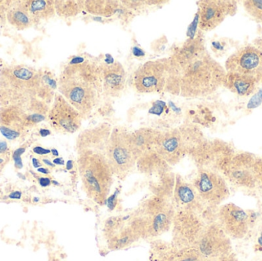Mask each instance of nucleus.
Listing matches in <instances>:
<instances>
[{"mask_svg":"<svg viewBox=\"0 0 262 261\" xmlns=\"http://www.w3.org/2000/svg\"><path fill=\"white\" fill-rule=\"evenodd\" d=\"M118 193H119V192L115 191L113 195L107 198L106 203H107V208L109 209L114 210L116 207L117 204H118Z\"/></svg>","mask_w":262,"mask_h":261,"instance_id":"obj_37","label":"nucleus"},{"mask_svg":"<svg viewBox=\"0 0 262 261\" xmlns=\"http://www.w3.org/2000/svg\"><path fill=\"white\" fill-rule=\"evenodd\" d=\"M126 218H111L104 225V236L112 251L124 249L140 239L130 222Z\"/></svg>","mask_w":262,"mask_h":261,"instance_id":"obj_18","label":"nucleus"},{"mask_svg":"<svg viewBox=\"0 0 262 261\" xmlns=\"http://www.w3.org/2000/svg\"><path fill=\"white\" fill-rule=\"evenodd\" d=\"M6 20L18 30L29 29L33 25L28 12L20 6L19 1H13L6 13Z\"/></svg>","mask_w":262,"mask_h":261,"instance_id":"obj_27","label":"nucleus"},{"mask_svg":"<svg viewBox=\"0 0 262 261\" xmlns=\"http://www.w3.org/2000/svg\"><path fill=\"white\" fill-rule=\"evenodd\" d=\"M58 89L83 118L88 117L98 105L103 93L100 65L90 61L69 62L60 75Z\"/></svg>","mask_w":262,"mask_h":261,"instance_id":"obj_2","label":"nucleus"},{"mask_svg":"<svg viewBox=\"0 0 262 261\" xmlns=\"http://www.w3.org/2000/svg\"><path fill=\"white\" fill-rule=\"evenodd\" d=\"M237 3L229 0H202L199 2V27L209 32L216 29L229 15H235Z\"/></svg>","mask_w":262,"mask_h":261,"instance_id":"obj_15","label":"nucleus"},{"mask_svg":"<svg viewBox=\"0 0 262 261\" xmlns=\"http://www.w3.org/2000/svg\"><path fill=\"white\" fill-rule=\"evenodd\" d=\"M53 183H54V184H55V185H58V182H55V181H53Z\"/></svg>","mask_w":262,"mask_h":261,"instance_id":"obj_54","label":"nucleus"},{"mask_svg":"<svg viewBox=\"0 0 262 261\" xmlns=\"http://www.w3.org/2000/svg\"><path fill=\"white\" fill-rule=\"evenodd\" d=\"M137 167L141 173L145 174L152 173H163L168 172L169 164L166 163L156 152L151 150L142 155L137 161Z\"/></svg>","mask_w":262,"mask_h":261,"instance_id":"obj_26","label":"nucleus"},{"mask_svg":"<svg viewBox=\"0 0 262 261\" xmlns=\"http://www.w3.org/2000/svg\"><path fill=\"white\" fill-rule=\"evenodd\" d=\"M39 133L42 137H46V136L51 134L50 130H46V129H41V130H40Z\"/></svg>","mask_w":262,"mask_h":261,"instance_id":"obj_47","label":"nucleus"},{"mask_svg":"<svg viewBox=\"0 0 262 261\" xmlns=\"http://www.w3.org/2000/svg\"><path fill=\"white\" fill-rule=\"evenodd\" d=\"M51 153H52V154L55 156H58V155H59L58 154V150H55V149H52V150H51Z\"/></svg>","mask_w":262,"mask_h":261,"instance_id":"obj_52","label":"nucleus"},{"mask_svg":"<svg viewBox=\"0 0 262 261\" xmlns=\"http://www.w3.org/2000/svg\"><path fill=\"white\" fill-rule=\"evenodd\" d=\"M103 92L113 98L121 96L125 88L127 74L125 69L120 62L112 64H101Z\"/></svg>","mask_w":262,"mask_h":261,"instance_id":"obj_22","label":"nucleus"},{"mask_svg":"<svg viewBox=\"0 0 262 261\" xmlns=\"http://www.w3.org/2000/svg\"><path fill=\"white\" fill-rule=\"evenodd\" d=\"M257 156L249 152L235 153L225 174V179L239 188H253L258 187L254 164Z\"/></svg>","mask_w":262,"mask_h":261,"instance_id":"obj_16","label":"nucleus"},{"mask_svg":"<svg viewBox=\"0 0 262 261\" xmlns=\"http://www.w3.org/2000/svg\"><path fill=\"white\" fill-rule=\"evenodd\" d=\"M32 164H33V167H35V168H38V167H41V165L39 161H38V159H35V158H33V159H32Z\"/></svg>","mask_w":262,"mask_h":261,"instance_id":"obj_48","label":"nucleus"},{"mask_svg":"<svg viewBox=\"0 0 262 261\" xmlns=\"http://www.w3.org/2000/svg\"><path fill=\"white\" fill-rule=\"evenodd\" d=\"M215 221L231 239H243L249 231V219L244 209L234 203L220 205Z\"/></svg>","mask_w":262,"mask_h":261,"instance_id":"obj_14","label":"nucleus"},{"mask_svg":"<svg viewBox=\"0 0 262 261\" xmlns=\"http://www.w3.org/2000/svg\"><path fill=\"white\" fill-rule=\"evenodd\" d=\"M262 101V89L252 98L250 103L249 104V108H254L258 107Z\"/></svg>","mask_w":262,"mask_h":261,"instance_id":"obj_38","label":"nucleus"},{"mask_svg":"<svg viewBox=\"0 0 262 261\" xmlns=\"http://www.w3.org/2000/svg\"><path fill=\"white\" fill-rule=\"evenodd\" d=\"M34 201H35V202H38V199H34Z\"/></svg>","mask_w":262,"mask_h":261,"instance_id":"obj_55","label":"nucleus"},{"mask_svg":"<svg viewBox=\"0 0 262 261\" xmlns=\"http://www.w3.org/2000/svg\"><path fill=\"white\" fill-rule=\"evenodd\" d=\"M208 222L197 213L176 208L173 226V245L178 250L195 247Z\"/></svg>","mask_w":262,"mask_h":261,"instance_id":"obj_8","label":"nucleus"},{"mask_svg":"<svg viewBox=\"0 0 262 261\" xmlns=\"http://www.w3.org/2000/svg\"><path fill=\"white\" fill-rule=\"evenodd\" d=\"M39 184L42 187L49 186L51 184L50 179H49V178H41L39 179Z\"/></svg>","mask_w":262,"mask_h":261,"instance_id":"obj_43","label":"nucleus"},{"mask_svg":"<svg viewBox=\"0 0 262 261\" xmlns=\"http://www.w3.org/2000/svg\"><path fill=\"white\" fill-rule=\"evenodd\" d=\"M226 70L208 51L185 61L169 58V75L165 90L184 98H203L223 86Z\"/></svg>","mask_w":262,"mask_h":261,"instance_id":"obj_1","label":"nucleus"},{"mask_svg":"<svg viewBox=\"0 0 262 261\" xmlns=\"http://www.w3.org/2000/svg\"><path fill=\"white\" fill-rule=\"evenodd\" d=\"M42 75V70L24 64L3 67L0 70V107L21 105L38 98Z\"/></svg>","mask_w":262,"mask_h":261,"instance_id":"obj_3","label":"nucleus"},{"mask_svg":"<svg viewBox=\"0 0 262 261\" xmlns=\"http://www.w3.org/2000/svg\"><path fill=\"white\" fill-rule=\"evenodd\" d=\"M46 116L30 113L18 105L0 107V124L1 126L21 132L44 121Z\"/></svg>","mask_w":262,"mask_h":261,"instance_id":"obj_20","label":"nucleus"},{"mask_svg":"<svg viewBox=\"0 0 262 261\" xmlns=\"http://www.w3.org/2000/svg\"><path fill=\"white\" fill-rule=\"evenodd\" d=\"M235 153L229 143L220 139H205L189 154L199 169L212 170L223 176Z\"/></svg>","mask_w":262,"mask_h":261,"instance_id":"obj_7","label":"nucleus"},{"mask_svg":"<svg viewBox=\"0 0 262 261\" xmlns=\"http://www.w3.org/2000/svg\"><path fill=\"white\" fill-rule=\"evenodd\" d=\"M26 152V148H18L15 150L12 155V159L15 161V165L17 169H21L23 167V161L21 156Z\"/></svg>","mask_w":262,"mask_h":261,"instance_id":"obj_35","label":"nucleus"},{"mask_svg":"<svg viewBox=\"0 0 262 261\" xmlns=\"http://www.w3.org/2000/svg\"><path fill=\"white\" fill-rule=\"evenodd\" d=\"M175 212L172 199L154 195L143 202L128 219L140 239H154L169 230Z\"/></svg>","mask_w":262,"mask_h":261,"instance_id":"obj_4","label":"nucleus"},{"mask_svg":"<svg viewBox=\"0 0 262 261\" xmlns=\"http://www.w3.org/2000/svg\"><path fill=\"white\" fill-rule=\"evenodd\" d=\"M254 173H255L258 186L262 189V156L256 157L254 164Z\"/></svg>","mask_w":262,"mask_h":261,"instance_id":"obj_33","label":"nucleus"},{"mask_svg":"<svg viewBox=\"0 0 262 261\" xmlns=\"http://www.w3.org/2000/svg\"><path fill=\"white\" fill-rule=\"evenodd\" d=\"M21 193L18 191L13 192L9 195V198L12 199H19L21 198Z\"/></svg>","mask_w":262,"mask_h":261,"instance_id":"obj_45","label":"nucleus"},{"mask_svg":"<svg viewBox=\"0 0 262 261\" xmlns=\"http://www.w3.org/2000/svg\"><path fill=\"white\" fill-rule=\"evenodd\" d=\"M0 132L6 139H10V140L16 139L21 134L19 132L15 131V130L8 128V127H4V126H0Z\"/></svg>","mask_w":262,"mask_h":261,"instance_id":"obj_34","label":"nucleus"},{"mask_svg":"<svg viewBox=\"0 0 262 261\" xmlns=\"http://www.w3.org/2000/svg\"><path fill=\"white\" fill-rule=\"evenodd\" d=\"M7 151V143L5 142V141H0V155H5Z\"/></svg>","mask_w":262,"mask_h":261,"instance_id":"obj_42","label":"nucleus"},{"mask_svg":"<svg viewBox=\"0 0 262 261\" xmlns=\"http://www.w3.org/2000/svg\"><path fill=\"white\" fill-rule=\"evenodd\" d=\"M230 41L226 39L215 40L212 42V49L215 54H220V56L225 55L231 49Z\"/></svg>","mask_w":262,"mask_h":261,"instance_id":"obj_32","label":"nucleus"},{"mask_svg":"<svg viewBox=\"0 0 262 261\" xmlns=\"http://www.w3.org/2000/svg\"><path fill=\"white\" fill-rule=\"evenodd\" d=\"M105 156L114 176L124 179L137 163V158L130 140V133L117 127L112 130Z\"/></svg>","mask_w":262,"mask_h":261,"instance_id":"obj_6","label":"nucleus"},{"mask_svg":"<svg viewBox=\"0 0 262 261\" xmlns=\"http://www.w3.org/2000/svg\"><path fill=\"white\" fill-rule=\"evenodd\" d=\"M38 173H43V174H49V173H50L49 170L46 168H42V167H41V168H38Z\"/></svg>","mask_w":262,"mask_h":261,"instance_id":"obj_49","label":"nucleus"},{"mask_svg":"<svg viewBox=\"0 0 262 261\" xmlns=\"http://www.w3.org/2000/svg\"><path fill=\"white\" fill-rule=\"evenodd\" d=\"M53 163L55 165H64V161L62 158H56V159H54Z\"/></svg>","mask_w":262,"mask_h":261,"instance_id":"obj_46","label":"nucleus"},{"mask_svg":"<svg viewBox=\"0 0 262 261\" xmlns=\"http://www.w3.org/2000/svg\"><path fill=\"white\" fill-rule=\"evenodd\" d=\"M5 162H6L5 159H3V157H0V165H3V163H5Z\"/></svg>","mask_w":262,"mask_h":261,"instance_id":"obj_53","label":"nucleus"},{"mask_svg":"<svg viewBox=\"0 0 262 261\" xmlns=\"http://www.w3.org/2000/svg\"><path fill=\"white\" fill-rule=\"evenodd\" d=\"M192 184L202 200L213 209H217L230 196V190L224 176L212 170L199 169Z\"/></svg>","mask_w":262,"mask_h":261,"instance_id":"obj_9","label":"nucleus"},{"mask_svg":"<svg viewBox=\"0 0 262 261\" xmlns=\"http://www.w3.org/2000/svg\"><path fill=\"white\" fill-rule=\"evenodd\" d=\"M158 130L142 128L130 133V140L137 159L147 152L154 150Z\"/></svg>","mask_w":262,"mask_h":261,"instance_id":"obj_25","label":"nucleus"},{"mask_svg":"<svg viewBox=\"0 0 262 261\" xmlns=\"http://www.w3.org/2000/svg\"><path fill=\"white\" fill-rule=\"evenodd\" d=\"M208 261H238L236 256L235 255L233 252L228 255L224 256V257H220V258L215 259V260H208Z\"/></svg>","mask_w":262,"mask_h":261,"instance_id":"obj_39","label":"nucleus"},{"mask_svg":"<svg viewBox=\"0 0 262 261\" xmlns=\"http://www.w3.org/2000/svg\"><path fill=\"white\" fill-rule=\"evenodd\" d=\"M195 247L207 261L215 260L232 253L231 239L216 221L206 225Z\"/></svg>","mask_w":262,"mask_h":261,"instance_id":"obj_12","label":"nucleus"},{"mask_svg":"<svg viewBox=\"0 0 262 261\" xmlns=\"http://www.w3.org/2000/svg\"><path fill=\"white\" fill-rule=\"evenodd\" d=\"M120 3L118 1H84V9L98 17H111L119 11Z\"/></svg>","mask_w":262,"mask_h":261,"instance_id":"obj_28","label":"nucleus"},{"mask_svg":"<svg viewBox=\"0 0 262 261\" xmlns=\"http://www.w3.org/2000/svg\"><path fill=\"white\" fill-rule=\"evenodd\" d=\"M154 150L169 165L180 162L188 153L187 147L180 129L159 131Z\"/></svg>","mask_w":262,"mask_h":261,"instance_id":"obj_19","label":"nucleus"},{"mask_svg":"<svg viewBox=\"0 0 262 261\" xmlns=\"http://www.w3.org/2000/svg\"><path fill=\"white\" fill-rule=\"evenodd\" d=\"M54 3L57 15L64 18L76 16L84 9V1L55 0Z\"/></svg>","mask_w":262,"mask_h":261,"instance_id":"obj_29","label":"nucleus"},{"mask_svg":"<svg viewBox=\"0 0 262 261\" xmlns=\"http://www.w3.org/2000/svg\"><path fill=\"white\" fill-rule=\"evenodd\" d=\"M66 168L69 170H72V169L73 168V162H72V160H69V162H67Z\"/></svg>","mask_w":262,"mask_h":261,"instance_id":"obj_51","label":"nucleus"},{"mask_svg":"<svg viewBox=\"0 0 262 261\" xmlns=\"http://www.w3.org/2000/svg\"><path fill=\"white\" fill-rule=\"evenodd\" d=\"M253 45H255L257 49H259V50L262 52V37L256 38V39L254 41Z\"/></svg>","mask_w":262,"mask_h":261,"instance_id":"obj_44","label":"nucleus"},{"mask_svg":"<svg viewBox=\"0 0 262 261\" xmlns=\"http://www.w3.org/2000/svg\"><path fill=\"white\" fill-rule=\"evenodd\" d=\"M42 161L45 164H46V165H49V167H55V164H54L53 162H51V161L49 160V159H43Z\"/></svg>","mask_w":262,"mask_h":261,"instance_id":"obj_50","label":"nucleus"},{"mask_svg":"<svg viewBox=\"0 0 262 261\" xmlns=\"http://www.w3.org/2000/svg\"><path fill=\"white\" fill-rule=\"evenodd\" d=\"M165 107H166V104L163 101H156L155 104L149 110V113L152 114L160 115L163 113Z\"/></svg>","mask_w":262,"mask_h":261,"instance_id":"obj_36","label":"nucleus"},{"mask_svg":"<svg viewBox=\"0 0 262 261\" xmlns=\"http://www.w3.org/2000/svg\"><path fill=\"white\" fill-rule=\"evenodd\" d=\"M175 261H207L196 247L177 250Z\"/></svg>","mask_w":262,"mask_h":261,"instance_id":"obj_30","label":"nucleus"},{"mask_svg":"<svg viewBox=\"0 0 262 261\" xmlns=\"http://www.w3.org/2000/svg\"><path fill=\"white\" fill-rule=\"evenodd\" d=\"M225 69L252 78L262 85V52L253 44L243 46L227 58Z\"/></svg>","mask_w":262,"mask_h":261,"instance_id":"obj_11","label":"nucleus"},{"mask_svg":"<svg viewBox=\"0 0 262 261\" xmlns=\"http://www.w3.org/2000/svg\"><path fill=\"white\" fill-rule=\"evenodd\" d=\"M132 52L133 54H134V55H135L136 57H138V58L144 56L145 55V52L139 47L133 48Z\"/></svg>","mask_w":262,"mask_h":261,"instance_id":"obj_41","label":"nucleus"},{"mask_svg":"<svg viewBox=\"0 0 262 261\" xmlns=\"http://www.w3.org/2000/svg\"><path fill=\"white\" fill-rule=\"evenodd\" d=\"M54 130L60 133H74L82 124V115L61 93H56L48 113Z\"/></svg>","mask_w":262,"mask_h":261,"instance_id":"obj_13","label":"nucleus"},{"mask_svg":"<svg viewBox=\"0 0 262 261\" xmlns=\"http://www.w3.org/2000/svg\"><path fill=\"white\" fill-rule=\"evenodd\" d=\"M33 152L38 155H47L51 153V150L41 147H34Z\"/></svg>","mask_w":262,"mask_h":261,"instance_id":"obj_40","label":"nucleus"},{"mask_svg":"<svg viewBox=\"0 0 262 261\" xmlns=\"http://www.w3.org/2000/svg\"><path fill=\"white\" fill-rule=\"evenodd\" d=\"M172 196V200L176 208L197 213L203 216L208 223L215 221L208 215V211L213 208H209L205 204L192 183L186 182L179 175L176 176Z\"/></svg>","mask_w":262,"mask_h":261,"instance_id":"obj_17","label":"nucleus"},{"mask_svg":"<svg viewBox=\"0 0 262 261\" xmlns=\"http://www.w3.org/2000/svg\"><path fill=\"white\" fill-rule=\"evenodd\" d=\"M19 4L28 12L33 24L47 21L56 13L53 0H23Z\"/></svg>","mask_w":262,"mask_h":261,"instance_id":"obj_24","label":"nucleus"},{"mask_svg":"<svg viewBox=\"0 0 262 261\" xmlns=\"http://www.w3.org/2000/svg\"><path fill=\"white\" fill-rule=\"evenodd\" d=\"M78 165L87 196L99 205L106 203L113 184L114 174L105 154L82 152L78 154Z\"/></svg>","mask_w":262,"mask_h":261,"instance_id":"obj_5","label":"nucleus"},{"mask_svg":"<svg viewBox=\"0 0 262 261\" xmlns=\"http://www.w3.org/2000/svg\"><path fill=\"white\" fill-rule=\"evenodd\" d=\"M108 124H101L89 130H84L78 136L76 148L78 154L82 152H95L105 154L107 143L112 133Z\"/></svg>","mask_w":262,"mask_h":261,"instance_id":"obj_21","label":"nucleus"},{"mask_svg":"<svg viewBox=\"0 0 262 261\" xmlns=\"http://www.w3.org/2000/svg\"><path fill=\"white\" fill-rule=\"evenodd\" d=\"M223 86L234 94L241 98L251 96L259 87L252 78L232 72H226Z\"/></svg>","mask_w":262,"mask_h":261,"instance_id":"obj_23","label":"nucleus"},{"mask_svg":"<svg viewBox=\"0 0 262 261\" xmlns=\"http://www.w3.org/2000/svg\"><path fill=\"white\" fill-rule=\"evenodd\" d=\"M243 6L252 18L262 22V0H246Z\"/></svg>","mask_w":262,"mask_h":261,"instance_id":"obj_31","label":"nucleus"},{"mask_svg":"<svg viewBox=\"0 0 262 261\" xmlns=\"http://www.w3.org/2000/svg\"><path fill=\"white\" fill-rule=\"evenodd\" d=\"M169 58L146 61L136 70L134 85L141 93H160L166 88Z\"/></svg>","mask_w":262,"mask_h":261,"instance_id":"obj_10","label":"nucleus"}]
</instances>
